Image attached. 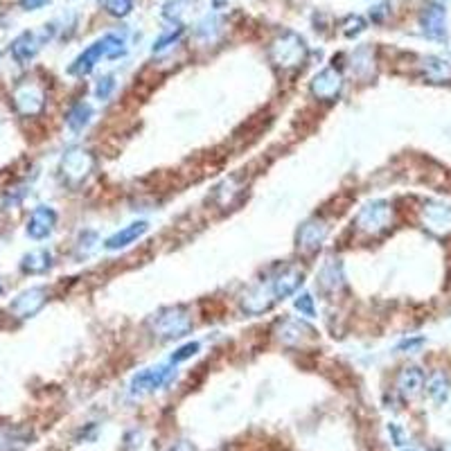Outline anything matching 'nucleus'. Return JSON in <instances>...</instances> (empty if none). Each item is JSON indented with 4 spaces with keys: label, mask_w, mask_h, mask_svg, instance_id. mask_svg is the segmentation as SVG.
Listing matches in <instances>:
<instances>
[{
    "label": "nucleus",
    "mask_w": 451,
    "mask_h": 451,
    "mask_svg": "<svg viewBox=\"0 0 451 451\" xmlns=\"http://www.w3.org/2000/svg\"><path fill=\"white\" fill-rule=\"evenodd\" d=\"M295 309H298V312L303 314V316H307V318H314L316 316V307H314V298L309 293H300L298 298H295Z\"/></svg>",
    "instance_id": "obj_30"
},
{
    "label": "nucleus",
    "mask_w": 451,
    "mask_h": 451,
    "mask_svg": "<svg viewBox=\"0 0 451 451\" xmlns=\"http://www.w3.org/2000/svg\"><path fill=\"white\" fill-rule=\"evenodd\" d=\"M52 269V253L48 248H36L30 250L21 260V271L27 275H41Z\"/></svg>",
    "instance_id": "obj_19"
},
{
    "label": "nucleus",
    "mask_w": 451,
    "mask_h": 451,
    "mask_svg": "<svg viewBox=\"0 0 451 451\" xmlns=\"http://www.w3.org/2000/svg\"><path fill=\"white\" fill-rule=\"evenodd\" d=\"M48 3H50V0H21V7L25 11H36L41 7H46Z\"/></svg>",
    "instance_id": "obj_33"
},
{
    "label": "nucleus",
    "mask_w": 451,
    "mask_h": 451,
    "mask_svg": "<svg viewBox=\"0 0 451 451\" xmlns=\"http://www.w3.org/2000/svg\"><path fill=\"white\" fill-rule=\"evenodd\" d=\"M390 223V206L386 201H373L365 206L359 217H357V226L363 233H370L377 235L388 228Z\"/></svg>",
    "instance_id": "obj_7"
},
{
    "label": "nucleus",
    "mask_w": 451,
    "mask_h": 451,
    "mask_svg": "<svg viewBox=\"0 0 451 451\" xmlns=\"http://www.w3.org/2000/svg\"><path fill=\"white\" fill-rule=\"evenodd\" d=\"M425 373H422L417 365H408V368H404L400 373V379H397V388L402 392V397L406 400H413L417 397V395L422 392V388H425Z\"/></svg>",
    "instance_id": "obj_18"
},
{
    "label": "nucleus",
    "mask_w": 451,
    "mask_h": 451,
    "mask_svg": "<svg viewBox=\"0 0 451 451\" xmlns=\"http://www.w3.org/2000/svg\"><path fill=\"white\" fill-rule=\"evenodd\" d=\"M425 75L429 81H435V83H445L451 79V66L445 64L442 59H435V56H429V59L425 61Z\"/></svg>",
    "instance_id": "obj_24"
},
{
    "label": "nucleus",
    "mask_w": 451,
    "mask_h": 451,
    "mask_svg": "<svg viewBox=\"0 0 451 451\" xmlns=\"http://www.w3.org/2000/svg\"><path fill=\"white\" fill-rule=\"evenodd\" d=\"M93 167H95V158L91 156V151H83V149H70L61 158V174L70 186H79V183L86 181L93 172Z\"/></svg>",
    "instance_id": "obj_4"
},
{
    "label": "nucleus",
    "mask_w": 451,
    "mask_h": 451,
    "mask_svg": "<svg viewBox=\"0 0 451 451\" xmlns=\"http://www.w3.org/2000/svg\"><path fill=\"white\" fill-rule=\"evenodd\" d=\"M365 27H368V23H365L363 16H359V14H350V16L343 21V34L348 39H355L365 30Z\"/></svg>",
    "instance_id": "obj_26"
},
{
    "label": "nucleus",
    "mask_w": 451,
    "mask_h": 451,
    "mask_svg": "<svg viewBox=\"0 0 451 451\" xmlns=\"http://www.w3.org/2000/svg\"><path fill=\"white\" fill-rule=\"evenodd\" d=\"M39 48H41L39 34H34V32H23V34H19L16 39L11 41L9 52L14 56V61L25 66V64H30L34 56L39 54Z\"/></svg>",
    "instance_id": "obj_15"
},
{
    "label": "nucleus",
    "mask_w": 451,
    "mask_h": 451,
    "mask_svg": "<svg viewBox=\"0 0 451 451\" xmlns=\"http://www.w3.org/2000/svg\"><path fill=\"white\" fill-rule=\"evenodd\" d=\"M174 377L172 365H156V368H147L143 373H138L131 379V395H145L163 388L169 379Z\"/></svg>",
    "instance_id": "obj_9"
},
{
    "label": "nucleus",
    "mask_w": 451,
    "mask_h": 451,
    "mask_svg": "<svg viewBox=\"0 0 451 451\" xmlns=\"http://www.w3.org/2000/svg\"><path fill=\"white\" fill-rule=\"evenodd\" d=\"M30 442V435L19 429L0 427V451H21Z\"/></svg>",
    "instance_id": "obj_23"
},
{
    "label": "nucleus",
    "mask_w": 451,
    "mask_h": 451,
    "mask_svg": "<svg viewBox=\"0 0 451 451\" xmlns=\"http://www.w3.org/2000/svg\"><path fill=\"white\" fill-rule=\"evenodd\" d=\"M147 230H149V223L147 221H133L129 226H124V228L118 230L116 235H111L106 242H104V248L106 250H122L126 246H131L136 239H140Z\"/></svg>",
    "instance_id": "obj_17"
},
{
    "label": "nucleus",
    "mask_w": 451,
    "mask_h": 451,
    "mask_svg": "<svg viewBox=\"0 0 451 451\" xmlns=\"http://www.w3.org/2000/svg\"><path fill=\"white\" fill-rule=\"evenodd\" d=\"M422 221H425V228H429L431 233L445 235L451 230V208L440 203H429L422 210Z\"/></svg>",
    "instance_id": "obj_16"
},
{
    "label": "nucleus",
    "mask_w": 451,
    "mask_h": 451,
    "mask_svg": "<svg viewBox=\"0 0 451 451\" xmlns=\"http://www.w3.org/2000/svg\"><path fill=\"white\" fill-rule=\"evenodd\" d=\"M56 226V213L48 206H39L32 210L30 219H27V235L32 239H46Z\"/></svg>",
    "instance_id": "obj_14"
},
{
    "label": "nucleus",
    "mask_w": 451,
    "mask_h": 451,
    "mask_svg": "<svg viewBox=\"0 0 451 451\" xmlns=\"http://www.w3.org/2000/svg\"><path fill=\"white\" fill-rule=\"evenodd\" d=\"M126 52L124 48V41L116 34H106L102 36L100 41H95L93 46H88L86 50H83L77 59L70 64L68 73L75 75V77H86L93 73V68L100 64L102 56H106V59H118V56H122Z\"/></svg>",
    "instance_id": "obj_1"
},
{
    "label": "nucleus",
    "mask_w": 451,
    "mask_h": 451,
    "mask_svg": "<svg viewBox=\"0 0 451 451\" xmlns=\"http://www.w3.org/2000/svg\"><path fill=\"white\" fill-rule=\"evenodd\" d=\"M388 431L392 433V438H395V445H404V438H402V431L395 427V425H390L388 427Z\"/></svg>",
    "instance_id": "obj_34"
},
{
    "label": "nucleus",
    "mask_w": 451,
    "mask_h": 451,
    "mask_svg": "<svg viewBox=\"0 0 451 451\" xmlns=\"http://www.w3.org/2000/svg\"><path fill=\"white\" fill-rule=\"evenodd\" d=\"M113 91H116V77H113V75L102 77L100 81H97V86H95V95H97V100H102V102H106V100H108V97L113 95Z\"/></svg>",
    "instance_id": "obj_29"
},
{
    "label": "nucleus",
    "mask_w": 451,
    "mask_h": 451,
    "mask_svg": "<svg viewBox=\"0 0 451 451\" xmlns=\"http://www.w3.org/2000/svg\"><path fill=\"white\" fill-rule=\"evenodd\" d=\"M273 303H275V295H273L269 285L253 287L250 291H246L242 295V309L250 316H260L264 312H269V309L273 307Z\"/></svg>",
    "instance_id": "obj_12"
},
{
    "label": "nucleus",
    "mask_w": 451,
    "mask_h": 451,
    "mask_svg": "<svg viewBox=\"0 0 451 451\" xmlns=\"http://www.w3.org/2000/svg\"><path fill=\"white\" fill-rule=\"evenodd\" d=\"M0 293H3V282H0Z\"/></svg>",
    "instance_id": "obj_36"
},
{
    "label": "nucleus",
    "mask_w": 451,
    "mask_h": 451,
    "mask_svg": "<svg viewBox=\"0 0 451 451\" xmlns=\"http://www.w3.org/2000/svg\"><path fill=\"white\" fill-rule=\"evenodd\" d=\"M11 102H14V108H16L21 116L32 118V116H39V113L44 111L46 95L36 86V83H21V86L14 91Z\"/></svg>",
    "instance_id": "obj_6"
},
{
    "label": "nucleus",
    "mask_w": 451,
    "mask_h": 451,
    "mask_svg": "<svg viewBox=\"0 0 451 451\" xmlns=\"http://www.w3.org/2000/svg\"><path fill=\"white\" fill-rule=\"evenodd\" d=\"M312 95L323 102H334L343 91V75L336 68H325L312 79Z\"/></svg>",
    "instance_id": "obj_8"
},
{
    "label": "nucleus",
    "mask_w": 451,
    "mask_h": 451,
    "mask_svg": "<svg viewBox=\"0 0 451 451\" xmlns=\"http://www.w3.org/2000/svg\"><path fill=\"white\" fill-rule=\"evenodd\" d=\"M147 328L158 338H181L192 332V316L183 305L165 307L147 320Z\"/></svg>",
    "instance_id": "obj_2"
},
{
    "label": "nucleus",
    "mask_w": 451,
    "mask_h": 451,
    "mask_svg": "<svg viewBox=\"0 0 451 451\" xmlns=\"http://www.w3.org/2000/svg\"><path fill=\"white\" fill-rule=\"evenodd\" d=\"M169 451H196V449L190 442H176V445L169 447Z\"/></svg>",
    "instance_id": "obj_35"
},
{
    "label": "nucleus",
    "mask_w": 451,
    "mask_h": 451,
    "mask_svg": "<svg viewBox=\"0 0 451 451\" xmlns=\"http://www.w3.org/2000/svg\"><path fill=\"white\" fill-rule=\"evenodd\" d=\"M269 59L275 68H282V70H293L303 66L307 59L305 39L295 32H282L269 48Z\"/></svg>",
    "instance_id": "obj_3"
},
{
    "label": "nucleus",
    "mask_w": 451,
    "mask_h": 451,
    "mask_svg": "<svg viewBox=\"0 0 451 451\" xmlns=\"http://www.w3.org/2000/svg\"><path fill=\"white\" fill-rule=\"evenodd\" d=\"M388 7H390V3H382V5L373 7V11H370V19H373V23H384L386 14L390 11Z\"/></svg>",
    "instance_id": "obj_32"
},
{
    "label": "nucleus",
    "mask_w": 451,
    "mask_h": 451,
    "mask_svg": "<svg viewBox=\"0 0 451 451\" xmlns=\"http://www.w3.org/2000/svg\"><path fill=\"white\" fill-rule=\"evenodd\" d=\"M330 228L328 223L323 219H309L300 226L298 230V248L305 250V253H312L316 250L323 242H325Z\"/></svg>",
    "instance_id": "obj_13"
},
{
    "label": "nucleus",
    "mask_w": 451,
    "mask_h": 451,
    "mask_svg": "<svg viewBox=\"0 0 451 451\" xmlns=\"http://www.w3.org/2000/svg\"><path fill=\"white\" fill-rule=\"evenodd\" d=\"M318 285L325 291H336V287L343 285V273H341V264H336L334 260H330L318 273Z\"/></svg>",
    "instance_id": "obj_22"
},
{
    "label": "nucleus",
    "mask_w": 451,
    "mask_h": 451,
    "mask_svg": "<svg viewBox=\"0 0 451 451\" xmlns=\"http://www.w3.org/2000/svg\"><path fill=\"white\" fill-rule=\"evenodd\" d=\"M46 303H48V289L46 287H32V289L21 291L16 298L9 303V312L16 318L25 320V318H32L34 314H39Z\"/></svg>",
    "instance_id": "obj_5"
},
{
    "label": "nucleus",
    "mask_w": 451,
    "mask_h": 451,
    "mask_svg": "<svg viewBox=\"0 0 451 451\" xmlns=\"http://www.w3.org/2000/svg\"><path fill=\"white\" fill-rule=\"evenodd\" d=\"M312 334H314L312 328L305 325V323H300V320H293V318L282 320L280 323V332H278L280 341L285 345H298L305 336H312Z\"/></svg>",
    "instance_id": "obj_20"
},
{
    "label": "nucleus",
    "mask_w": 451,
    "mask_h": 451,
    "mask_svg": "<svg viewBox=\"0 0 451 451\" xmlns=\"http://www.w3.org/2000/svg\"><path fill=\"white\" fill-rule=\"evenodd\" d=\"M91 118H93V108H91V104H88V102H77L73 108L68 111L66 124H68V129H70V131L79 133V131L83 129V126H88Z\"/></svg>",
    "instance_id": "obj_21"
},
{
    "label": "nucleus",
    "mask_w": 451,
    "mask_h": 451,
    "mask_svg": "<svg viewBox=\"0 0 451 451\" xmlns=\"http://www.w3.org/2000/svg\"><path fill=\"white\" fill-rule=\"evenodd\" d=\"M104 7H106V11L111 14V16L124 19V16H129V14H131L133 0H106Z\"/></svg>",
    "instance_id": "obj_27"
},
{
    "label": "nucleus",
    "mask_w": 451,
    "mask_h": 451,
    "mask_svg": "<svg viewBox=\"0 0 451 451\" xmlns=\"http://www.w3.org/2000/svg\"><path fill=\"white\" fill-rule=\"evenodd\" d=\"M427 390H429L431 400H433L435 404H442V402L447 400V395H449V382H447V377L440 375V373H435V375L429 379Z\"/></svg>",
    "instance_id": "obj_25"
},
{
    "label": "nucleus",
    "mask_w": 451,
    "mask_h": 451,
    "mask_svg": "<svg viewBox=\"0 0 451 451\" xmlns=\"http://www.w3.org/2000/svg\"><path fill=\"white\" fill-rule=\"evenodd\" d=\"M420 27L425 36L433 41L447 39V9L438 3H429L420 14Z\"/></svg>",
    "instance_id": "obj_10"
},
{
    "label": "nucleus",
    "mask_w": 451,
    "mask_h": 451,
    "mask_svg": "<svg viewBox=\"0 0 451 451\" xmlns=\"http://www.w3.org/2000/svg\"><path fill=\"white\" fill-rule=\"evenodd\" d=\"M199 343L196 341H190V343H186V345H181L172 357H169V363L172 365H176V363H183V361H188V359H192L196 352H199Z\"/></svg>",
    "instance_id": "obj_28"
},
{
    "label": "nucleus",
    "mask_w": 451,
    "mask_h": 451,
    "mask_svg": "<svg viewBox=\"0 0 451 451\" xmlns=\"http://www.w3.org/2000/svg\"><path fill=\"white\" fill-rule=\"evenodd\" d=\"M303 280H305V271L300 269V266H285L278 275H273V280L269 282V287L275 295V300L280 298H287V295L295 293V289H298L303 285Z\"/></svg>",
    "instance_id": "obj_11"
},
{
    "label": "nucleus",
    "mask_w": 451,
    "mask_h": 451,
    "mask_svg": "<svg viewBox=\"0 0 451 451\" xmlns=\"http://www.w3.org/2000/svg\"><path fill=\"white\" fill-rule=\"evenodd\" d=\"M181 36H183V27L178 25L176 30L167 32L165 36H161V39L156 41V44H153V52H163V50H167L169 46H174V44H176V41H178Z\"/></svg>",
    "instance_id": "obj_31"
}]
</instances>
